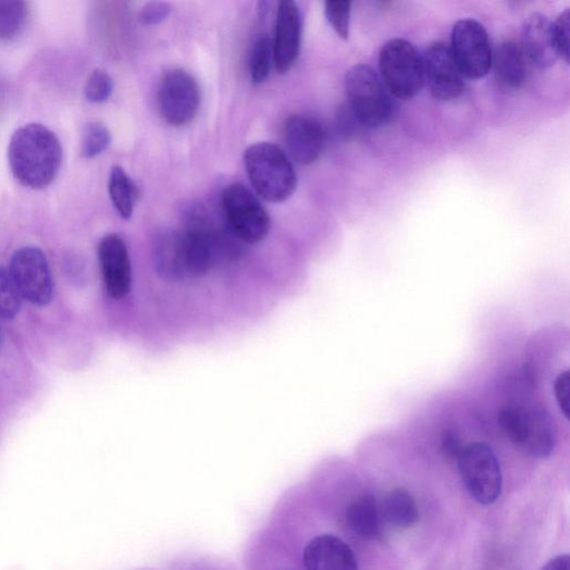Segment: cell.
<instances>
[{"instance_id":"5b68a950","label":"cell","mask_w":570,"mask_h":570,"mask_svg":"<svg viewBox=\"0 0 570 570\" xmlns=\"http://www.w3.org/2000/svg\"><path fill=\"white\" fill-rule=\"evenodd\" d=\"M380 78L395 98L407 101L420 92L424 84L422 57L406 39H392L379 54Z\"/></svg>"},{"instance_id":"7402d4cb","label":"cell","mask_w":570,"mask_h":570,"mask_svg":"<svg viewBox=\"0 0 570 570\" xmlns=\"http://www.w3.org/2000/svg\"><path fill=\"white\" fill-rule=\"evenodd\" d=\"M273 59L272 39L261 35L255 42L250 57V74L255 84L264 83L271 73Z\"/></svg>"},{"instance_id":"1f68e13d","label":"cell","mask_w":570,"mask_h":570,"mask_svg":"<svg viewBox=\"0 0 570 570\" xmlns=\"http://www.w3.org/2000/svg\"><path fill=\"white\" fill-rule=\"evenodd\" d=\"M543 570H570V558L568 555H560L548 561Z\"/></svg>"},{"instance_id":"603a6c76","label":"cell","mask_w":570,"mask_h":570,"mask_svg":"<svg viewBox=\"0 0 570 570\" xmlns=\"http://www.w3.org/2000/svg\"><path fill=\"white\" fill-rule=\"evenodd\" d=\"M112 140L109 128L99 122L88 123L82 134L80 154L84 159L101 156L110 147Z\"/></svg>"},{"instance_id":"30bf717a","label":"cell","mask_w":570,"mask_h":570,"mask_svg":"<svg viewBox=\"0 0 570 570\" xmlns=\"http://www.w3.org/2000/svg\"><path fill=\"white\" fill-rule=\"evenodd\" d=\"M23 300L44 307L53 299L54 283L49 261L44 252L25 247L15 252L9 270Z\"/></svg>"},{"instance_id":"9c48e42d","label":"cell","mask_w":570,"mask_h":570,"mask_svg":"<svg viewBox=\"0 0 570 570\" xmlns=\"http://www.w3.org/2000/svg\"><path fill=\"white\" fill-rule=\"evenodd\" d=\"M450 50L464 78L481 79L491 72L493 50L490 36L478 21L462 20L456 23Z\"/></svg>"},{"instance_id":"5bb4252c","label":"cell","mask_w":570,"mask_h":570,"mask_svg":"<svg viewBox=\"0 0 570 570\" xmlns=\"http://www.w3.org/2000/svg\"><path fill=\"white\" fill-rule=\"evenodd\" d=\"M325 139L322 124L310 115H292L284 124L285 147L299 164L318 161L325 149Z\"/></svg>"},{"instance_id":"ac0fdd59","label":"cell","mask_w":570,"mask_h":570,"mask_svg":"<svg viewBox=\"0 0 570 570\" xmlns=\"http://www.w3.org/2000/svg\"><path fill=\"white\" fill-rule=\"evenodd\" d=\"M350 530L363 540L373 541L382 536L384 519L375 498L363 496L354 501L347 510Z\"/></svg>"},{"instance_id":"e0dca14e","label":"cell","mask_w":570,"mask_h":570,"mask_svg":"<svg viewBox=\"0 0 570 570\" xmlns=\"http://www.w3.org/2000/svg\"><path fill=\"white\" fill-rule=\"evenodd\" d=\"M529 64L521 46L512 40L500 42L493 52L492 70L497 83L506 89H518L524 85Z\"/></svg>"},{"instance_id":"d4e9b609","label":"cell","mask_w":570,"mask_h":570,"mask_svg":"<svg viewBox=\"0 0 570 570\" xmlns=\"http://www.w3.org/2000/svg\"><path fill=\"white\" fill-rule=\"evenodd\" d=\"M351 2L348 0H329L324 4L325 17L332 28L343 39L350 34Z\"/></svg>"},{"instance_id":"7a4b0ae2","label":"cell","mask_w":570,"mask_h":570,"mask_svg":"<svg viewBox=\"0 0 570 570\" xmlns=\"http://www.w3.org/2000/svg\"><path fill=\"white\" fill-rule=\"evenodd\" d=\"M247 174L256 194L270 203H282L296 193L298 176L287 153L272 142L249 147L245 153Z\"/></svg>"},{"instance_id":"4316f807","label":"cell","mask_w":570,"mask_h":570,"mask_svg":"<svg viewBox=\"0 0 570 570\" xmlns=\"http://www.w3.org/2000/svg\"><path fill=\"white\" fill-rule=\"evenodd\" d=\"M569 21L570 11L566 10L554 23V34L559 58L569 64Z\"/></svg>"},{"instance_id":"4fadbf2b","label":"cell","mask_w":570,"mask_h":570,"mask_svg":"<svg viewBox=\"0 0 570 570\" xmlns=\"http://www.w3.org/2000/svg\"><path fill=\"white\" fill-rule=\"evenodd\" d=\"M98 255L108 294L115 300L124 299L131 293L133 275L123 237L114 233L103 237Z\"/></svg>"},{"instance_id":"3957f363","label":"cell","mask_w":570,"mask_h":570,"mask_svg":"<svg viewBox=\"0 0 570 570\" xmlns=\"http://www.w3.org/2000/svg\"><path fill=\"white\" fill-rule=\"evenodd\" d=\"M498 425L513 445L535 458H549L555 450L556 425L538 406L508 405L498 413Z\"/></svg>"},{"instance_id":"4dcf8cb0","label":"cell","mask_w":570,"mask_h":570,"mask_svg":"<svg viewBox=\"0 0 570 570\" xmlns=\"http://www.w3.org/2000/svg\"><path fill=\"white\" fill-rule=\"evenodd\" d=\"M359 127H361V125L348 104L343 107L338 113V128L342 135L350 138Z\"/></svg>"},{"instance_id":"ba28073f","label":"cell","mask_w":570,"mask_h":570,"mask_svg":"<svg viewBox=\"0 0 570 570\" xmlns=\"http://www.w3.org/2000/svg\"><path fill=\"white\" fill-rule=\"evenodd\" d=\"M158 99L161 115L168 124L174 127L187 125L200 110L199 83L184 70L169 71L161 79Z\"/></svg>"},{"instance_id":"2e32d148","label":"cell","mask_w":570,"mask_h":570,"mask_svg":"<svg viewBox=\"0 0 570 570\" xmlns=\"http://www.w3.org/2000/svg\"><path fill=\"white\" fill-rule=\"evenodd\" d=\"M303 562L307 570H359L352 549L330 534L319 535L307 544Z\"/></svg>"},{"instance_id":"8fae6325","label":"cell","mask_w":570,"mask_h":570,"mask_svg":"<svg viewBox=\"0 0 570 570\" xmlns=\"http://www.w3.org/2000/svg\"><path fill=\"white\" fill-rule=\"evenodd\" d=\"M423 77L433 98L449 102L460 97L464 76L458 66L450 46L443 41L426 47L422 55Z\"/></svg>"},{"instance_id":"f1b7e54d","label":"cell","mask_w":570,"mask_h":570,"mask_svg":"<svg viewBox=\"0 0 570 570\" xmlns=\"http://www.w3.org/2000/svg\"><path fill=\"white\" fill-rule=\"evenodd\" d=\"M172 8L165 2H151L142 8L140 21L148 26H156L163 23L171 14Z\"/></svg>"},{"instance_id":"44dd1931","label":"cell","mask_w":570,"mask_h":570,"mask_svg":"<svg viewBox=\"0 0 570 570\" xmlns=\"http://www.w3.org/2000/svg\"><path fill=\"white\" fill-rule=\"evenodd\" d=\"M28 7L21 0H0V39L17 37L25 28Z\"/></svg>"},{"instance_id":"cb8c5ba5","label":"cell","mask_w":570,"mask_h":570,"mask_svg":"<svg viewBox=\"0 0 570 570\" xmlns=\"http://www.w3.org/2000/svg\"><path fill=\"white\" fill-rule=\"evenodd\" d=\"M22 297L9 270L0 267V319L11 320L21 311Z\"/></svg>"},{"instance_id":"d6a6232c","label":"cell","mask_w":570,"mask_h":570,"mask_svg":"<svg viewBox=\"0 0 570 570\" xmlns=\"http://www.w3.org/2000/svg\"><path fill=\"white\" fill-rule=\"evenodd\" d=\"M2 342H3L2 327H0V347H2Z\"/></svg>"},{"instance_id":"d6986e66","label":"cell","mask_w":570,"mask_h":570,"mask_svg":"<svg viewBox=\"0 0 570 570\" xmlns=\"http://www.w3.org/2000/svg\"><path fill=\"white\" fill-rule=\"evenodd\" d=\"M384 521L398 530H408L419 520V509L413 497L406 491L397 490L387 495L380 505Z\"/></svg>"},{"instance_id":"ffe728a7","label":"cell","mask_w":570,"mask_h":570,"mask_svg":"<svg viewBox=\"0 0 570 570\" xmlns=\"http://www.w3.org/2000/svg\"><path fill=\"white\" fill-rule=\"evenodd\" d=\"M109 194L120 216L129 220L134 213L138 191L133 179L121 166H114L111 171Z\"/></svg>"},{"instance_id":"f546056e","label":"cell","mask_w":570,"mask_h":570,"mask_svg":"<svg viewBox=\"0 0 570 570\" xmlns=\"http://www.w3.org/2000/svg\"><path fill=\"white\" fill-rule=\"evenodd\" d=\"M463 447L460 433L455 428H447L441 441V450L444 457L448 460H458Z\"/></svg>"},{"instance_id":"7c38bea8","label":"cell","mask_w":570,"mask_h":570,"mask_svg":"<svg viewBox=\"0 0 570 570\" xmlns=\"http://www.w3.org/2000/svg\"><path fill=\"white\" fill-rule=\"evenodd\" d=\"M301 36L302 22L298 5L293 0L281 2L272 40L274 66L278 74H287L296 64L301 50Z\"/></svg>"},{"instance_id":"52a82bcc","label":"cell","mask_w":570,"mask_h":570,"mask_svg":"<svg viewBox=\"0 0 570 570\" xmlns=\"http://www.w3.org/2000/svg\"><path fill=\"white\" fill-rule=\"evenodd\" d=\"M222 205L230 231L237 240L256 245L265 239L271 219L249 187L241 183L226 186Z\"/></svg>"},{"instance_id":"9a60e30c","label":"cell","mask_w":570,"mask_h":570,"mask_svg":"<svg viewBox=\"0 0 570 570\" xmlns=\"http://www.w3.org/2000/svg\"><path fill=\"white\" fill-rule=\"evenodd\" d=\"M520 46L529 63L540 70L552 67L559 59L554 23L543 14H532L525 21Z\"/></svg>"},{"instance_id":"277c9868","label":"cell","mask_w":570,"mask_h":570,"mask_svg":"<svg viewBox=\"0 0 570 570\" xmlns=\"http://www.w3.org/2000/svg\"><path fill=\"white\" fill-rule=\"evenodd\" d=\"M348 107L361 127L376 128L389 123L394 114L392 94L370 66L356 65L347 74Z\"/></svg>"},{"instance_id":"83f0119b","label":"cell","mask_w":570,"mask_h":570,"mask_svg":"<svg viewBox=\"0 0 570 570\" xmlns=\"http://www.w3.org/2000/svg\"><path fill=\"white\" fill-rule=\"evenodd\" d=\"M554 395L556 402L568 420L570 414V371L560 372L554 382Z\"/></svg>"},{"instance_id":"484cf974","label":"cell","mask_w":570,"mask_h":570,"mask_svg":"<svg viewBox=\"0 0 570 570\" xmlns=\"http://www.w3.org/2000/svg\"><path fill=\"white\" fill-rule=\"evenodd\" d=\"M113 79L103 70H95L90 73L85 85V98L90 103L100 104L107 102L113 92Z\"/></svg>"},{"instance_id":"6da1fadb","label":"cell","mask_w":570,"mask_h":570,"mask_svg":"<svg viewBox=\"0 0 570 570\" xmlns=\"http://www.w3.org/2000/svg\"><path fill=\"white\" fill-rule=\"evenodd\" d=\"M63 149L58 135L38 123L18 128L9 147V163L14 177L25 187L42 189L60 173Z\"/></svg>"},{"instance_id":"8992f818","label":"cell","mask_w":570,"mask_h":570,"mask_svg":"<svg viewBox=\"0 0 570 570\" xmlns=\"http://www.w3.org/2000/svg\"><path fill=\"white\" fill-rule=\"evenodd\" d=\"M457 462L461 480L474 500L488 506L499 499L503 472L499 459L488 444L464 446Z\"/></svg>"}]
</instances>
